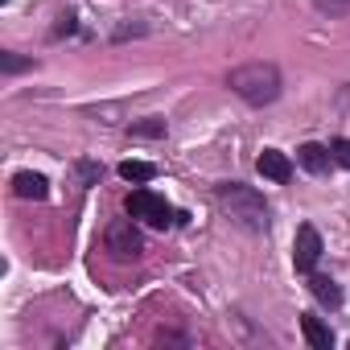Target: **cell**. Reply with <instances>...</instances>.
<instances>
[{"label":"cell","mask_w":350,"mask_h":350,"mask_svg":"<svg viewBox=\"0 0 350 350\" xmlns=\"http://www.w3.org/2000/svg\"><path fill=\"white\" fill-rule=\"evenodd\" d=\"M132 136H165V120H140L132 124Z\"/></svg>","instance_id":"obj_12"},{"label":"cell","mask_w":350,"mask_h":350,"mask_svg":"<svg viewBox=\"0 0 350 350\" xmlns=\"http://www.w3.org/2000/svg\"><path fill=\"white\" fill-rule=\"evenodd\" d=\"M120 178H124V182L144 186V182H152V178H157V165H148V161H124V165H120Z\"/></svg>","instance_id":"obj_11"},{"label":"cell","mask_w":350,"mask_h":350,"mask_svg":"<svg viewBox=\"0 0 350 350\" xmlns=\"http://www.w3.org/2000/svg\"><path fill=\"white\" fill-rule=\"evenodd\" d=\"M103 243H107V252L116 256V260H136L140 252H144V239H140V231L124 219V223H111L107 227V235H103Z\"/></svg>","instance_id":"obj_4"},{"label":"cell","mask_w":350,"mask_h":350,"mask_svg":"<svg viewBox=\"0 0 350 350\" xmlns=\"http://www.w3.org/2000/svg\"><path fill=\"white\" fill-rule=\"evenodd\" d=\"M329 152H334V161H338V165H346V169H350V140H346V136H342V140H334V144H329Z\"/></svg>","instance_id":"obj_13"},{"label":"cell","mask_w":350,"mask_h":350,"mask_svg":"<svg viewBox=\"0 0 350 350\" xmlns=\"http://www.w3.org/2000/svg\"><path fill=\"white\" fill-rule=\"evenodd\" d=\"M227 87L239 99H247L252 107H264V103H272L280 95V70L272 62H247V66H235L231 70Z\"/></svg>","instance_id":"obj_1"},{"label":"cell","mask_w":350,"mask_h":350,"mask_svg":"<svg viewBox=\"0 0 350 350\" xmlns=\"http://www.w3.org/2000/svg\"><path fill=\"white\" fill-rule=\"evenodd\" d=\"M0 66H5V75H17V70H25L29 62H25V58H17V54H5V58H0Z\"/></svg>","instance_id":"obj_15"},{"label":"cell","mask_w":350,"mask_h":350,"mask_svg":"<svg viewBox=\"0 0 350 350\" xmlns=\"http://www.w3.org/2000/svg\"><path fill=\"white\" fill-rule=\"evenodd\" d=\"M301 334H305V342L313 350H329L334 346V334H329V325L321 317H301Z\"/></svg>","instance_id":"obj_9"},{"label":"cell","mask_w":350,"mask_h":350,"mask_svg":"<svg viewBox=\"0 0 350 350\" xmlns=\"http://www.w3.org/2000/svg\"><path fill=\"white\" fill-rule=\"evenodd\" d=\"M256 169L264 173L268 182H280V186H284V182L293 178V161H288V157H284L280 148H264V152L256 157Z\"/></svg>","instance_id":"obj_6"},{"label":"cell","mask_w":350,"mask_h":350,"mask_svg":"<svg viewBox=\"0 0 350 350\" xmlns=\"http://www.w3.org/2000/svg\"><path fill=\"white\" fill-rule=\"evenodd\" d=\"M124 211L132 215V219H144L148 227H157V231H165L169 223H173V211H169V202L161 198V194H152V190H132L128 198H124Z\"/></svg>","instance_id":"obj_3"},{"label":"cell","mask_w":350,"mask_h":350,"mask_svg":"<svg viewBox=\"0 0 350 350\" xmlns=\"http://www.w3.org/2000/svg\"><path fill=\"white\" fill-rule=\"evenodd\" d=\"M317 260H321V235H317V227H297V239H293V264H297V272H313L317 268Z\"/></svg>","instance_id":"obj_5"},{"label":"cell","mask_w":350,"mask_h":350,"mask_svg":"<svg viewBox=\"0 0 350 350\" xmlns=\"http://www.w3.org/2000/svg\"><path fill=\"white\" fill-rule=\"evenodd\" d=\"M215 198H219V206H223L231 219H239L243 227H252V231H264V227H268V206H264V198H260L252 186L227 182V186L215 190Z\"/></svg>","instance_id":"obj_2"},{"label":"cell","mask_w":350,"mask_h":350,"mask_svg":"<svg viewBox=\"0 0 350 350\" xmlns=\"http://www.w3.org/2000/svg\"><path fill=\"white\" fill-rule=\"evenodd\" d=\"M13 190H17V198H33V202H42V198L50 194V182L42 178V173H29V169H21L17 178H13Z\"/></svg>","instance_id":"obj_7"},{"label":"cell","mask_w":350,"mask_h":350,"mask_svg":"<svg viewBox=\"0 0 350 350\" xmlns=\"http://www.w3.org/2000/svg\"><path fill=\"white\" fill-rule=\"evenodd\" d=\"M309 288H313V297H317L321 305H329V309H338V305H342V288H338L329 276H313V280H309Z\"/></svg>","instance_id":"obj_10"},{"label":"cell","mask_w":350,"mask_h":350,"mask_svg":"<svg viewBox=\"0 0 350 350\" xmlns=\"http://www.w3.org/2000/svg\"><path fill=\"white\" fill-rule=\"evenodd\" d=\"M313 5H317L321 13H329V17H338V13H346V9H350V0H313Z\"/></svg>","instance_id":"obj_14"},{"label":"cell","mask_w":350,"mask_h":350,"mask_svg":"<svg viewBox=\"0 0 350 350\" xmlns=\"http://www.w3.org/2000/svg\"><path fill=\"white\" fill-rule=\"evenodd\" d=\"M297 161H301L309 173H325L329 161H334V152H329L325 144H301V148H297Z\"/></svg>","instance_id":"obj_8"}]
</instances>
